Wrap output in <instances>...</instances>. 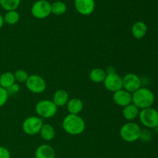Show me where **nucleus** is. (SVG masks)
Segmentation results:
<instances>
[{"label":"nucleus","mask_w":158,"mask_h":158,"mask_svg":"<svg viewBox=\"0 0 158 158\" xmlns=\"http://www.w3.org/2000/svg\"><path fill=\"white\" fill-rule=\"evenodd\" d=\"M62 127L69 135H80L86 129V123L80 115L69 114L63 118Z\"/></svg>","instance_id":"f257e3e1"},{"label":"nucleus","mask_w":158,"mask_h":158,"mask_svg":"<svg viewBox=\"0 0 158 158\" xmlns=\"http://www.w3.org/2000/svg\"><path fill=\"white\" fill-rule=\"evenodd\" d=\"M154 101V93L147 87H140L132 94V103L140 110L152 107Z\"/></svg>","instance_id":"f03ea898"},{"label":"nucleus","mask_w":158,"mask_h":158,"mask_svg":"<svg viewBox=\"0 0 158 158\" xmlns=\"http://www.w3.org/2000/svg\"><path fill=\"white\" fill-rule=\"evenodd\" d=\"M141 131V128L137 123L128 122L121 127L120 130V136L124 141L133 143L140 139Z\"/></svg>","instance_id":"7ed1b4c3"},{"label":"nucleus","mask_w":158,"mask_h":158,"mask_svg":"<svg viewBox=\"0 0 158 158\" xmlns=\"http://www.w3.org/2000/svg\"><path fill=\"white\" fill-rule=\"evenodd\" d=\"M139 120L148 129H155L158 127V110L153 107L140 110Z\"/></svg>","instance_id":"20e7f679"},{"label":"nucleus","mask_w":158,"mask_h":158,"mask_svg":"<svg viewBox=\"0 0 158 158\" xmlns=\"http://www.w3.org/2000/svg\"><path fill=\"white\" fill-rule=\"evenodd\" d=\"M35 112L40 118L49 119L56 114L58 107L52 100H43L35 104Z\"/></svg>","instance_id":"39448f33"},{"label":"nucleus","mask_w":158,"mask_h":158,"mask_svg":"<svg viewBox=\"0 0 158 158\" xmlns=\"http://www.w3.org/2000/svg\"><path fill=\"white\" fill-rule=\"evenodd\" d=\"M43 122L42 118L35 116H31L24 120L22 124V129L23 132L29 136H33L37 134H40Z\"/></svg>","instance_id":"423d86ee"},{"label":"nucleus","mask_w":158,"mask_h":158,"mask_svg":"<svg viewBox=\"0 0 158 158\" xmlns=\"http://www.w3.org/2000/svg\"><path fill=\"white\" fill-rule=\"evenodd\" d=\"M51 13V3L47 0H38L31 8V14L37 19L47 18Z\"/></svg>","instance_id":"0eeeda50"},{"label":"nucleus","mask_w":158,"mask_h":158,"mask_svg":"<svg viewBox=\"0 0 158 158\" xmlns=\"http://www.w3.org/2000/svg\"><path fill=\"white\" fill-rule=\"evenodd\" d=\"M26 88L32 94H40L44 92L47 87L46 80L41 76L32 74L29 75L26 82Z\"/></svg>","instance_id":"6e6552de"},{"label":"nucleus","mask_w":158,"mask_h":158,"mask_svg":"<svg viewBox=\"0 0 158 158\" xmlns=\"http://www.w3.org/2000/svg\"><path fill=\"white\" fill-rule=\"evenodd\" d=\"M103 85L108 91L115 93L123 89V77L116 72L106 73V77L103 81Z\"/></svg>","instance_id":"1a4fd4ad"},{"label":"nucleus","mask_w":158,"mask_h":158,"mask_svg":"<svg viewBox=\"0 0 158 158\" xmlns=\"http://www.w3.org/2000/svg\"><path fill=\"white\" fill-rule=\"evenodd\" d=\"M141 87V80L137 74L129 73L123 77V89L133 94Z\"/></svg>","instance_id":"9d476101"},{"label":"nucleus","mask_w":158,"mask_h":158,"mask_svg":"<svg viewBox=\"0 0 158 158\" xmlns=\"http://www.w3.org/2000/svg\"><path fill=\"white\" fill-rule=\"evenodd\" d=\"M75 9L80 15H89L95 10V0H74Z\"/></svg>","instance_id":"9b49d317"},{"label":"nucleus","mask_w":158,"mask_h":158,"mask_svg":"<svg viewBox=\"0 0 158 158\" xmlns=\"http://www.w3.org/2000/svg\"><path fill=\"white\" fill-rule=\"evenodd\" d=\"M113 100L119 106L124 107L132 103V94L124 89H121L113 94Z\"/></svg>","instance_id":"f8f14e48"},{"label":"nucleus","mask_w":158,"mask_h":158,"mask_svg":"<svg viewBox=\"0 0 158 158\" xmlns=\"http://www.w3.org/2000/svg\"><path fill=\"white\" fill-rule=\"evenodd\" d=\"M35 158H55L56 152L54 148L49 144H42L36 148L35 152Z\"/></svg>","instance_id":"ddd939ff"},{"label":"nucleus","mask_w":158,"mask_h":158,"mask_svg":"<svg viewBox=\"0 0 158 158\" xmlns=\"http://www.w3.org/2000/svg\"><path fill=\"white\" fill-rule=\"evenodd\" d=\"M132 35L137 40L143 39L148 33V26L146 23L142 21H137L131 27Z\"/></svg>","instance_id":"4468645a"},{"label":"nucleus","mask_w":158,"mask_h":158,"mask_svg":"<svg viewBox=\"0 0 158 158\" xmlns=\"http://www.w3.org/2000/svg\"><path fill=\"white\" fill-rule=\"evenodd\" d=\"M69 100V94L66 90L63 89H57L52 97V102L56 105L57 107H62L67 104Z\"/></svg>","instance_id":"2eb2a0df"},{"label":"nucleus","mask_w":158,"mask_h":158,"mask_svg":"<svg viewBox=\"0 0 158 158\" xmlns=\"http://www.w3.org/2000/svg\"><path fill=\"white\" fill-rule=\"evenodd\" d=\"M66 107H67L69 114L79 115V114L81 113L83 109V103L80 99L74 97V98L69 99L66 104Z\"/></svg>","instance_id":"dca6fc26"},{"label":"nucleus","mask_w":158,"mask_h":158,"mask_svg":"<svg viewBox=\"0 0 158 158\" xmlns=\"http://www.w3.org/2000/svg\"><path fill=\"white\" fill-rule=\"evenodd\" d=\"M140 110L138 109L135 105L131 103V104L127 105L123 108L122 114H123V117H124L125 120L131 122L132 120H135L136 118L138 117Z\"/></svg>","instance_id":"f3484780"},{"label":"nucleus","mask_w":158,"mask_h":158,"mask_svg":"<svg viewBox=\"0 0 158 158\" xmlns=\"http://www.w3.org/2000/svg\"><path fill=\"white\" fill-rule=\"evenodd\" d=\"M89 80L95 83H103L106 77V72L102 68H94L89 72Z\"/></svg>","instance_id":"a211bd4d"},{"label":"nucleus","mask_w":158,"mask_h":158,"mask_svg":"<svg viewBox=\"0 0 158 158\" xmlns=\"http://www.w3.org/2000/svg\"><path fill=\"white\" fill-rule=\"evenodd\" d=\"M14 83H15V80L13 73L7 71L0 75V86L1 87L7 89Z\"/></svg>","instance_id":"6ab92c4d"},{"label":"nucleus","mask_w":158,"mask_h":158,"mask_svg":"<svg viewBox=\"0 0 158 158\" xmlns=\"http://www.w3.org/2000/svg\"><path fill=\"white\" fill-rule=\"evenodd\" d=\"M40 137L43 140H46V141H49V140H52L55 137L56 131L52 125L46 123V124H43V127H42L41 130L40 131Z\"/></svg>","instance_id":"aec40b11"},{"label":"nucleus","mask_w":158,"mask_h":158,"mask_svg":"<svg viewBox=\"0 0 158 158\" xmlns=\"http://www.w3.org/2000/svg\"><path fill=\"white\" fill-rule=\"evenodd\" d=\"M3 19H4V23L6 24L13 26L19 23L20 19V15L17 12V10L7 11L6 14L3 15Z\"/></svg>","instance_id":"412c9836"},{"label":"nucleus","mask_w":158,"mask_h":158,"mask_svg":"<svg viewBox=\"0 0 158 158\" xmlns=\"http://www.w3.org/2000/svg\"><path fill=\"white\" fill-rule=\"evenodd\" d=\"M66 5L62 1H56L51 4V12L56 15H62L66 13Z\"/></svg>","instance_id":"4be33fe9"},{"label":"nucleus","mask_w":158,"mask_h":158,"mask_svg":"<svg viewBox=\"0 0 158 158\" xmlns=\"http://www.w3.org/2000/svg\"><path fill=\"white\" fill-rule=\"evenodd\" d=\"M21 0H0V6L4 10H17L20 6Z\"/></svg>","instance_id":"5701e85b"},{"label":"nucleus","mask_w":158,"mask_h":158,"mask_svg":"<svg viewBox=\"0 0 158 158\" xmlns=\"http://www.w3.org/2000/svg\"><path fill=\"white\" fill-rule=\"evenodd\" d=\"M13 74L15 81L19 82V83H26L29 77L28 73L24 69H18Z\"/></svg>","instance_id":"b1692460"},{"label":"nucleus","mask_w":158,"mask_h":158,"mask_svg":"<svg viewBox=\"0 0 158 158\" xmlns=\"http://www.w3.org/2000/svg\"><path fill=\"white\" fill-rule=\"evenodd\" d=\"M9 95L8 94L7 89L0 86V107L6 105V103L8 101V99H9Z\"/></svg>","instance_id":"393cba45"},{"label":"nucleus","mask_w":158,"mask_h":158,"mask_svg":"<svg viewBox=\"0 0 158 158\" xmlns=\"http://www.w3.org/2000/svg\"><path fill=\"white\" fill-rule=\"evenodd\" d=\"M152 138V134L151 131L148 130H144V131H141V134H140V139L144 142H148L151 140Z\"/></svg>","instance_id":"a878e982"},{"label":"nucleus","mask_w":158,"mask_h":158,"mask_svg":"<svg viewBox=\"0 0 158 158\" xmlns=\"http://www.w3.org/2000/svg\"><path fill=\"white\" fill-rule=\"evenodd\" d=\"M19 89H20L19 85L18 83H14L12 86H10L9 89H7V91L9 96L10 95L13 96V95H15L16 94H18V93L19 92Z\"/></svg>","instance_id":"bb28decb"},{"label":"nucleus","mask_w":158,"mask_h":158,"mask_svg":"<svg viewBox=\"0 0 158 158\" xmlns=\"http://www.w3.org/2000/svg\"><path fill=\"white\" fill-rule=\"evenodd\" d=\"M0 158H11V153L6 148L0 146Z\"/></svg>","instance_id":"cd10ccee"},{"label":"nucleus","mask_w":158,"mask_h":158,"mask_svg":"<svg viewBox=\"0 0 158 158\" xmlns=\"http://www.w3.org/2000/svg\"><path fill=\"white\" fill-rule=\"evenodd\" d=\"M4 19H3V15L2 14H0V29L2 28V26H4Z\"/></svg>","instance_id":"c85d7f7f"}]
</instances>
